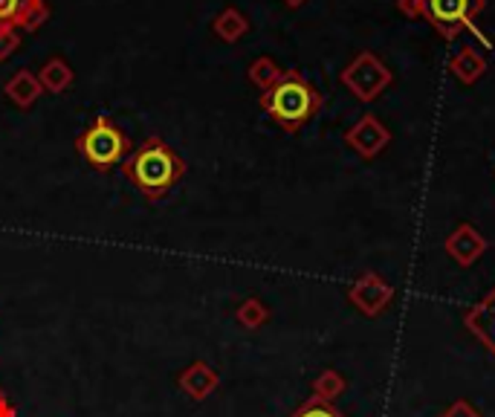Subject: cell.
Here are the masks:
<instances>
[{
  "instance_id": "cell-24",
  "label": "cell",
  "mask_w": 495,
  "mask_h": 417,
  "mask_svg": "<svg viewBox=\"0 0 495 417\" xmlns=\"http://www.w3.org/2000/svg\"><path fill=\"white\" fill-rule=\"evenodd\" d=\"M281 4L287 6V9H302V6L307 4V0H281Z\"/></svg>"
},
{
  "instance_id": "cell-1",
  "label": "cell",
  "mask_w": 495,
  "mask_h": 417,
  "mask_svg": "<svg viewBox=\"0 0 495 417\" xmlns=\"http://www.w3.org/2000/svg\"><path fill=\"white\" fill-rule=\"evenodd\" d=\"M185 171H189L185 159L163 137L142 140L122 163V174L148 200L168 198L171 189L185 177Z\"/></svg>"
},
{
  "instance_id": "cell-25",
  "label": "cell",
  "mask_w": 495,
  "mask_h": 417,
  "mask_svg": "<svg viewBox=\"0 0 495 417\" xmlns=\"http://www.w3.org/2000/svg\"><path fill=\"white\" fill-rule=\"evenodd\" d=\"M4 397H6V395H4V388H0V400H4Z\"/></svg>"
},
{
  "instance_id": "cell-16",
  "label": "cell",
  "mask_w": 495,
  "mask_h": 417,
  "mask_svg": "<svg viewBox=\"0 0 495 417\" xmlns=\"http://www.w3.org/2000/svg\"><path fill=\"white\" fill-rule=\"evenodd\" d=\"M345 388H348V383H345V377L339 371H333V368H325V371L313 379V397L325 400V403H333L337 397H342Z\"/></svg>"
},
{
  "instance_id": "cell-7",
  "label": "cell",
  "mask_w": 495,
  "mask_h": 417,
  "mask_svg": "<svg viewBox=\"0 0 495 417\" xmlns=\"http://www.w3.org/2000/svg\"><path fill=\"white\" fill-rule=\"evenodd\" d=\"M49 15L47 0H0V23L15 32H38Z\"/></svg>"
},
{
  "instance_id": "cell-23",
  "label": "cell",
  "mask_w": 495,
  "mask_h": 417,
  "mask_svg": "<svg viewBox=\"0 0 495 417\" xmlns=\"http://www.w3.org/2000/svg\"><path fill=\"white\" fill-rule=\"evenodd\" d=\"M0 417H18V412H15V406H12V403L4 397L0 400Z\"/></svg>"
},
{
  "instance_id": "cell-3",
  "label": "cell",
  "mask_w": 495,
  "mask_h": 417,
  "mask_svg": "<svg viewBox=\"0 0 495 417\" xmlns=\"http://www.w3.org/2000/svg\"><path fill=\"white\" fill-rule=\"evenodd\" d=\"M76 151L93 171H114L133 151V142L110 116H96L76 137Z\"/></svg>"
},
{
  "instance_id": "cell-15",
  "label": "cell",
  "mask_w": 495,
  "mask_h": 417,
  "mask_svg": "<svg viewBox=\"0 0 495 417\" xmlns=\"http://www.w3.org/2000/svg\"><path fill=\"white\" fill-rule=\"evenodd\" d=\"M449 70H452V76L457 81L475 84L487 72V58L481 55V53H475V47H461V50H457V55L449 61Z\"/></svg>"
},
{
  "instance_id": "cell-4",
  "label": "cell",
  "mask_w": 495,
  "mask_h": 417,
  "mask_svg": "<svg viewBox=\"0 0 495 417\" xmlns=\"http://www.w3.org/2000/svg\"><path fill=\"white\" fill-rule=\"evenodd\" d=\"M339 79H342L345 88L351 90L356 102L371 105L394 84V72L382 64L374 53H360L348 67L342 70Z\"/></svg>"
},
{
  "instance_id": "cell-8",
  "label": "cell",
  "mask_w": 495,
  "mask_h": 417,
  "mask_svg": "<svg viewBox=\"0 0 495 417\" xmlns=\"http://www.w3.org/2000/svg\"><path fill=\"white\" fill-rule=\"evenodd\" d=\"M388 142H391V131L377 119V114H365L348 133H345V145L360 154L363 159H374L377 154L388 149Z\"/></svg>"
},
{
  "instance_id": "cell-18",
  "label": "cell",
  "mask_w": 495,
  "mask_h": 417,
  "mask_svg": "<svg viewBox=\"0 0 495 417\" xmlns=\"http://www.w3.org/2000/svg\"><path fill=\"white\" fill-rule=\"evenodd\" d=\"M235 319H238L246 330H258L269 319V311L261 299H246V302H241V308L235 311Z\"/></svg>"
},
{
  "instance_id": "cell-10",
  "label": "cell",
  "mask_w": 495,
  "mask_h": 417,
  "mask_svg": "<svg viewBox=\"0 0 495 417\" xmlns=\"http://www.w3.org/2000/svg\"><path fill=\"white\" fill-rule=\"evenodd\" d=\"M464 325H466L469 334H473L495 357V287L464 313Z\"/></svg>"
},
{
  "instance_id": "cell-14",
  "label": "cell",
  "mask_w": 495,
  "mask_h": 417,
  "mask_svg": "<svg viewBox=\"0 0 495 417\" xmlns=\"http://www.w3.org/2000/svg\"><path fill=\"white\" fill-rule=\"evenodd\" d=\"M35 76H38L44 93L61 96V93H67L73 88V81H76V70H73L61 55H53L38 72H35Z\"/></svg>"
},
{
  "instance_id": "cell-22",
  "label": "cell",
  "mask_w": 495,
  "mask_h": 417,
  "mask_svg": "<svg viewBox=\"0 0 495 417\" xmlns=\"http://www.w3.org/2000/svg\"><path fill=\"white\" fill-rule=\"evenodd\" d=\"M397 9L405 18H423V0H397Z\"/></svg>"
},
{
  "instance_id": "cell-9",
  "label": "cell",
  "mask_w": 495,
  "mask_h": 417,
  "mask_svg": "<svg viewBox=\"0 0 495 417\" xmlns=\"http://www.w3.org/2000/svg\"><path fill=\"white\" fill-rule=\"evenodd\" d=\"M447 255L461 267H473L475 261H481V255L490 250V241L481 235V232L473 224H457L452 229V235L443 243Z\"/></svg>"
},
{
  "instance_id": "cell-11",
  "label": "cell",
  "mask_w": 495,
  "mask_h": 417,
  "mask_svg": "<svg viewBox=\"0 0 495 417\" xmlns=\"http://www.w3.org/2000/svg\"><path fill=\"white\" fill-rule=\"evenodd\" d=\"M177 386L183 395H189L192 400H206L220 386V374L209 362H192L177 377Z\"/></svg>"
},
{
  "instance_id": "cell-6",
  "label": "cell",
  "mask_w": 495,
  "mask_h": 417,
  "mask_svg": "<svg viewBox=\"0 0 495 417\" xmlns=\"http://www.w3.org/2000/svg\"><path fill=\"white\" fill-rule=\"evenodd\" d=\"M348 302L360 313L374 319V316L388 311V304L394 302V287L382 276H377L374 269H368V273H363L348 287Z\"/></svg>"
},
{
  "instance_id": "cell-20",
  "label": "cell",
  "mask_w": 495,
  "mask_h": 417,
  "mask_svg": "<svg viewBox=\"0 0 495 417\" xmlns=\"http://www.w3.org/2000/svg\"><path fill=\"white\" fill-rule=\"evenodd\" d=\"M18 47H21V32L9 30V27L0 23V61H6L12 53L18 50Z\"/></svg>"
},
{
  "instance_id": "cell-2",
  "label": "cell",
  "mask_w": 495,
  "mask_h": 417,
  "mask_svg": "<svg viewBox=\"0 0 495 417\" xmlns=\"http://www.w3.org/2000/svg\"><path fill=\"white\" fill-rule=\"evenodd\" d=\"M264 114L276 122L281 131H302L321 110V93L307 81L299 70H284L281 79L261 93Z\"/></svg>"
},
{
  "instance_id": "cell-21",
  "label": "cell",
  "mask_w": 495,
  "mask_h": 417,
  "mask_svg": "<svg viewBox=\"0 0 495 417\" xmlns=\"http://www.w3.org/2000/svg\"><path fill=\"white\" fill-rule=\"evenodd\" d=\"M440 417H481V412L475 406H469L466 400H455L452 406L443 412Z\"/></svg>"
},
{
  "instance_id": "cell-13",
  "label": "cell",
  "mask_w": 495,
  "mask_h": 417,
  "mask_svg": "<svg viewBox=\"0 0 495 417\" xmlns=\"http://www.w3.org/2000/svg\"><path fill=\"white\" fill-rule=\"evenodd\" d=\"M250 30H252V23H250V18H246L238 6H224L212 18V32L224 44H238Z\"/></svg>"
},
{
  "instance_id": "cell-17",
  "label": "cell",
  "mask_w": 495,
  "mask_h": 417,
  "mask_svg": "<svg viewBox=\"0 0 495 417\" xmlns=\"http://www.w3.org/2000/svg\"><path fill=\"white\" fill-rule=\"evenodd\" d=\"M281 67L276 64V61H272L269 55H261V58H255L252 64H250V70H246V79H250L252 84L258 90H267V88H272V84H276L278 79H281Z\"/></svg>"
},
{
  "instance_id": "cell-5",
  "label": "cell",
  "mask_w": 495,
  "mask_h": 417,
  "mask_svg": "<svg viewBox=\"0 0 495 417\" xmlns=\"http://www.w3.org/2000/svg\"><path fill=\"white\" fill-rule=\"evenodd\" d=\"M487 0H423V21L431 23L443 41H455L473 27V18L484 12Z\"/></svg>"
},
{
  "instance_id": "cell-12",
  "label": "cell",
  "mask_w": 495,
  "mask_h": 417,
  "mask_svg": "<svg viewBox=\"0 0 495 417\" xmlns=\"http://www.w3.org/2000/svg\"><path fill=\"white\" fill-rule=\"evenodd\" d=\"M41 93H44V88L32 70H18L15 76H9V81L4 84V96L21 110H30L41 99Z\"/></svg>"
},
{
  "instance_id": "cell-19",
  "label": "cell",
  "mask_w": 495,
  "mask_h": 417,
  "mask_svg": "<svg viewBox=\"0 0 495 417\" xmlns=\"http://www.w3.org/2000/svg\"><path fill=\"white\" fill-rule=\"evenodd\" d=\"M290 417H345L333 403H325V400H316V397H311L307 403H302L299 409H295Z\"/></svg>"
}]
</instances>
